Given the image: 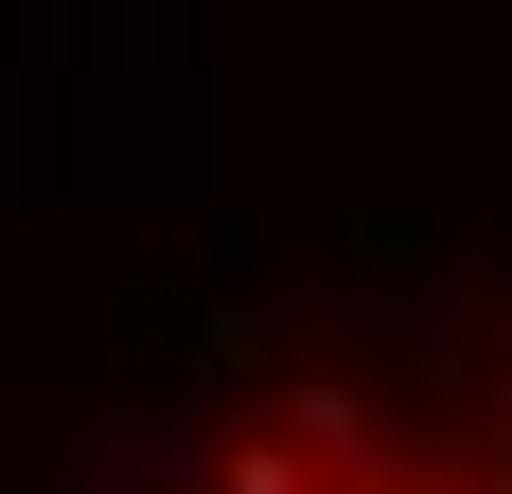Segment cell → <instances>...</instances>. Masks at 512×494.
I'll list each match as a JSON object with an SVG mask.
<instances>
[{
  "mask_svg": "<svg viewBox=\"0 0 512 494\" xmlns=\"http://www.w3.org/2000/svg\"><path fill=\"white\" fill-rule=\"evenodd\" d=\"M142 494H512V353H354L283 371L159 459Z\"/></svg>",
  "mask_w": 512,
  "mask_h": 494,
  "instance_id": "1",
  "label": "cell"
}]
</instances>
